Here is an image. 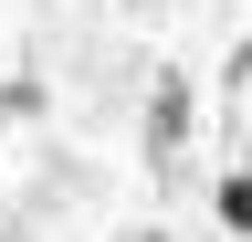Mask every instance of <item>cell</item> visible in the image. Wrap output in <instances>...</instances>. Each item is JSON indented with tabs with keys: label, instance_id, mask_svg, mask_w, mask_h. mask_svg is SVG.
<instances>
[{
	"label": "cell",
	"instance_id": "cell-1",
	"mask_svg": "<svg viewBox=\"0 0 252 242\" xmlns=\"http://www.w3.org/2000/svg\"><path fill=\"white\" fill-rule=\"evenodd\" d=\"M189 137H200V84H189L179 64H158V74H147V116H137V147H147V169H158V179H179Z\"/></svg>",
	"mask_w": 252,
	"mask_h": 242
},
{
	"label": "cell",
	"instance_id": "cell-2",
	"mask_svg": "<svg viewBox=\"0 0 252 242\" xmlns=\"http://www.w3.org/2000/svg\"><path fill=\"white\" fill-rule=\"evenodd\" d=\"M210 221L231 232V242H252V169H220L210 179Z\"/></svg>",
	"mask_w": 252,
	"mask_h": 242
},
{
	"label": "cell",
	"instance_id": "cell-3",
	"mask_svg": "<svg viewBox=\"0 0 252 242\" xmlns=\"http://www.w3.org/2000/svg\"><path fill=\"white\" fill-rule=\"evenodd\" d=\"M0 242H11V232H0Z\"/></svg>",
	"mask_w": 252,
	"mask_h": 242
}]
</instances>
